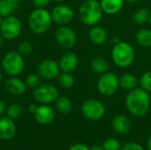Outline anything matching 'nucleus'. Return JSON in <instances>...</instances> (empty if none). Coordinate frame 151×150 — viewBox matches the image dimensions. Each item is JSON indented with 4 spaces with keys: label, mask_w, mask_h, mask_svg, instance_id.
Returning <instances> with one entry per match:
<instances>
[{
    "label": "nucleus",
    "mask_w": 151,
    "mask_h": 150,
    "mask_svg": "<svg viewBox=\"0 0 151 150\" xmlns=\"http://www.w3.org/2000/svg\"><path fill=\"white\" fill-rule=\"evenodd\" d=\"M126 105L129 112L136 117L144 116L150 106V96L149 92L142 88H136L127 95Z\"/></svg>",
    "instance_id": "f257e3e1"
},
{
    "label": "nucleus",
    "mask_w": 151,
    "mask_h": 150,
    "mask_svg": "<svg viewBox=\"0 0 151 150\" xmlns=\"http://www.w3.org/2000/svg\"><path fill=\"white\" fill-rule=\"evenodd\" d=\"M103 10L97 0H85L79 9V17L81 22L87 26H95L103 18Z\"/></svg>",
    "instance_id": "f03ea898"
},
{
    "label": "nucleus",
    "mask_w": 151,
    "mask_h": 150,
    "mask_svg": "<svg viewBox=\"0 0 151 150\" xmlns=\"http://www.w3.org/2000/svg\"><path fill=\"white\" fill-rule=\"evenodd\" d=\"M52 21L51 13L44 8H36L28 16L29 28L37 34L46 33L50 28Z\"/></svg>",
    "instance_id": "7ed1b4c3"
},
{
    "label": "nucleus",
    "mask_w": 151,
    "mask_h": 150,
    "mask_svg": "<svg viewBox=\"0 0 151 150\" xmlns=\"http://www.w3.org/2000/svg\"><path fill=\"white\" fill-rule=\"evenodd\" d=\"M135 51L133 46L127 42H119L114 44L111 50L113 63L120 68L129 67L134 61Z\"/></svg>",
    "instance_id": "20e7f679"
},
{
    "label": "nucleus",
    "mask_w": 151,
    "mask_h": 150,
    "mask_svg": "<svg viewBox=\"0 0 151 150\" xmlns=\"http://www.w3.org/2000/svg\"><path fill=\"white\" fill-rule=\"evenodd\" d=\"M2 67L4 72L11 77L19 75L25 68L23 56H21L18 51L7 52L3 57Z\"/></svg>",
    "instance_id": "39448f33"
},
{
    "label": "nucleus",
    "mask_w": 151,
    "mask_h": 150,
    "mask_svg": "<svg viewBox=\"0 0 151 150\" xmlns=\"http://www.w3.org/2000/svg\"><path fill=\"white\" fill-rule=\"evenodd\" d=\"M119 88V77L113 73L107 72L100 76L97 81V89L99 93L105 96H111L116 94Z\"/></svg>",
    "instance_id": "423d86ee"
},
{
    "label": "nucleus",
    "mask_w": 151,
    "mask_h": 150,
    "mask_svg": "<svg viewBox=\"0 0 151 150\" xmlns=\"http://www.w3.org/2000/svg\"><path fill=\"white\" fill-rule=\"evenodd\" d=\"M21 32V22L14 15H10L3 19L0 25V34L5 40L16 39Z\"/></svg>",
    "instance_id": "0eeeda50"
},
{
    "label": "nucleus",
    "mask_w": 151,
    "mask_h": 150,
    "mask_svg": "<svg viewBox=\"0 0 151 150\" xmlns=\"http://www.w3.org/2000/svg\"><path fill=\"white\" fill-rule=\"evenodd\" d=\"M81 111L86 118L92 121H97L104 116L105 107L100 101L89 99L82 104Z\"/></svg>",
    "instance_id": "6e6552de"
},
{
    "label": "nucleus",
    "mask_w": 151,
    "mask_h": 150,
    "mask_svg": "<svg viewBox=\"0 0 151 150\" xmlns=\"http://www.w3.org/2000/svg\"><path fill=\"white\" fill-rule=\"evenodd\" d=\"M55 39L59 46L64 49H72L77 42L75 32L66 25L60 26L55 33Z\"/></svg>",
    "instance_id": "1a4fd4ad"
},
{
    "label": "nucleus",
    "mask_w": 151,
    "mask_h": 150,
    "mask_svg": "<svg viewBox=\"0 0 151 150\" xmlns=\"http://www.w3.org/2000/svg\"><path fill=\"white\" fill-rule=\"evenodd\" d=\"M58 96L59 95L57 88L50 84H45L42 86L40 85L35 89L34 92L35 99L38 103H41L42 104H49L54 103L56 102Z\"/></svg>",
    "instance_id": "9d476101"
},
{
    "label": "nucleus",
    "mask_w": 151,
    "mask_h": 150,
    "mask_svg": "<svg viewBox=\"0 0 151 150\" xmlns=\"http://www.w3.org/2000/svg\"><path fill=\"white\" fill-rule=\"evenodd\" d=\"M60 71L59 64L53 59L42 60L37 66V73L41 76V78L49 80L57 79Z\"/></svg>",
    "instance_id": "9b49d317"
},
{
    "label": "nucleus",
    "mask_w": 151,
    "mask_h": 150,
    "mask_svg": "<svg viewBox=\"0 0 151 150\" xmlns=\"http://www.w3.org/2000/svg\"><path fill=\"white\" fill-rule=\"evenodd\" d=\"M50 13H51L52 20L60 26L67 25L73 20L74 17L73 9L66 4L56 5L52 9Z\"/></svg>",
    "instance_id": "f8f14e48"
},
{
    "label": "nucleus",
    "mask_w": 151,
    "mask_h": 150,
    "mask_svg": "<svg viewBox=\"0 0 151 150\" xmlns=\"http://www.w3.org/2000/svg\"><path fill=\"white\" fill-rule=\"evenodd\" d=\"M33 115L35 120L41 125H49L55 119V111L48 104L38 106Z\"/></svg>",
    "instance_id": "ddd939ff"
},
{
    "label": "nucleus",
    "mask_w": 151,
    "mask_h": 150,
    "mask_svg": "<svg viewBox=\"0 0 151 150\" xmlns=\"http://www.w3.org/2000/svg\"><path fill=\"white\" fill-rule=\"evenodd\" d=\"M16 133L13 119L8 117H0V140L10 141Z\"/></svg>",
    "instance_id": "4468645a"
},
{
    "label": "nucleus",
    "mask_w": 151,
    "mask_h": 150,
    "mask_svg": "<svg viewBox=\"0 0 151 150\" xmlns=\"http://www.w3.org/2000/svg\"><path fill=\"white\" fill-rule=\"evenodd\" d=\"M78 63H79L78 57L73 52H66V53H65L61 57V58H60V60L58 62L60 70L62 72H73L77 68Z\"/></svg>",
    "instance_id": "2eb2a0df"
},
{
    "label": "nucleus",
    "mask_w": 151,
    "mask_h": 150,
    "mask_svg": "<svg viewBox=\"0 0 151 150\" xmlns=\"http://www.w3.org/2000/svg\"><path fill=\"white\" fill-rule=\"evenodd\" d=\"M5 89L12 95H23L27 90V85L26 82L19 78L17 76L9 78L4 84Z\"/></svg>",
    "instance_id": "dca6fc26"
},
{
    "label": "nucleus",
    "mask_w": 151,
    "mask_h": 150,
    "mask_svg": "<svg viewBox=\"0 0 151 150\" xmlns=\"http://www.w3.org/2000/svg\"><path fill=\"white\" fill-rule=\"evenodd\" d=\"M88 38L96 45H103L107 42L108 34L106 30L100 26L95 25L88 30Z\"/></svg>",
    "instance_id": "f3484780"
},
{
    "label": "nucleus",
    "mask_w": 151,
    "mask_h": 150,
    "mask_svg": "<svg viewBox=\"0 0 151 150\" xmlns=\"http://www.w3.org/2000/svg\"><path fill=\"white\" fill-rule=\"evenodd\" d=\"M112 127L119 134H127L131 129V122L125 115H117L112 119Z\"/></svg>",
    "instance_id": "a211bd4d"
},
{
    "label": "nucleus",
    "mask_w": 151,
    "mask_h": 150,
    "mask_svg": "<svg viewBox=\"0 0 151 150\" xmlns=\"http://www.w3.org/2000/svg\"><path fill=\"white\" fill-rule=\"evenodd\" d=\"M125 0H100L102 10L104 13L113 15L121 11Z\"/></svg>",
    "instance_id": "6ab92c4d"
},
{
    "label": "nucleus",
    "mask_w": 151,
    "mask_h": 150,
    "mask_svg": "<svg viewBox=\"0 0 151 150\" xmlns=\"http://www.w3.org/2000/svg\"><path fill=\"white\" fill-rule=\"evenodd\" d=\"M119 87L127 91H131L136 88L138 86L137 78L131 73L122 74L120 77H119Z\"/></svg>",
    "instance_id": "aec40b11"
},
{
    "label": "nucleus",
    "mask_w": 151,
    "mask_h": 150,
    "mask_svg": "<svg viewBox=\"0 0 151 150\" xmlns=\"http://www.w3.org/2000/svg\"><path fill=\"white\" fill-rule=\"evenodd\" d=\"M90 66H91V69L93 72H95L96 73H98L100 75L107 72L109 70V67H110L108 61L103 57H96L93 58L91 60Z\"/></svg>",
    "instance_id": "412c9836"
},
{
    "label": "nucleus",
    "mask_w": 151,
    "mask_h": 150,
    "mask_svg": "<svg viewBox=\"0 0 151 150\" xmlns=\"http://www.w3.org/2000/svg\"><path fill=\"white\" fill-rule=\"evenodd\" d=\"M136 42L144 48L151 47V30L149 28H142L135 34Z\"/></svg>",
    "instance_id": "4be33fe9"
},
{
    "label": "nucleus",
    "mask_w": 151,
    "mask_h": 150,
    "mask_svg": "<svg viewBox=\"0 0 151 150\" xmlns=\"http://www.w3.org/2000/svg\"><path fill=\"white\" fill-rule=\"evenodd\" d=\"M56 107L60 113L68 114L73 110V103L67 96L62 95L58 96L56 100Z\"/></svg>",
    "instance_id": "5701e85b"
},
{
    "label": "nucleus",
    "mask_w": 151,
    "mask_h": 150,
    "mask_svg": "<svg viewBox=\"0 0 151 150\" xmlns=\"http://www.w3.org/2000/svg\"><path fill=\"white\" fill-rule=\"evenodd\" d=\"M150 11L148 8L141 7L137 9L133 14V20L136 25H143L149 21Z\"/></svg>",
    "instance_id": "b1692460"
},
{
    "label": "nucleus",
    "mask_w": 151,
    "mask_h": 150,
    "mask_svg": "<svg viewBox=\"0 0 151 150\" xmlns=\"http://www.w3.org/2000/svg\"><path fill=\"white\" fill-rule=\"evenodd\" d=\"M18 7L17 2L12 0H0V15L3 18L10 16Z\"/></svg>",
    "instance_id": "393cba45"
},
{
    "label": "nucleus",
    "mask_w": 151,
    "mask_h": 150,
    "mask_svg": "<svg viewBox=\"0 0 151 150\" xmlns=\"http://www.w3.org/2000/svg\"><path fill=\"white\" fill-rule=\"evenodd\" d=\"M58 84L60 88L67 89L71 88L74 85V77L71 74V72H64L58 76Z\"/></svg>",
    "instance_id": "a878e982"
},
{
    "label": "nucleus",
    "mask_w": 151,
    "mask_h": 150,
    "mask_svg": "<svg viewBox=\"0 0 151 150\" xmlns=\"http://www.w3.org/2000/svg\"><path fill=\"white\" fill-rule=\"evenodd\" d=\"M22 112H23V108L19 103H12L6 110L7 117L12 119L18 118L22 114Z\"/></svg>",
    "instance_id": "bb28decb"
},
{
    "label": "nucleus",
    "mask_w": 151,
    "mask_h": 150,
    "mask_svg": "<svg viewBox=\"0 0 151 150\" xmlns=\"http://www.w3.org/2000/svg\"><path fill=\"white\" fill-rule=\"evenodd\" d=\"M139 83L142 89L149 93L151 92V71H148L142 75Z\"/></svg>",
    "instance_id": "cd10ccee"
},
{
    "label": "nucleus",
    "mask_w": 151,
    "mask_h": 150,
    "mask_svg": "<svg viewBox=\"0 0 151 150\" xmlns=\"http://www.w3.org/2000/svg\"><path fill=\"white\" fill-rule=\"evenodd\" d=\"M26 85L27 88H36L40 86L41 84V76L37 73H32L29 74L27 78H26Z\"/></svg>",
    "instance_id": "c85d7f7f"
},
{
    "label": "nucleus",
    "mask_w": 151,
    "mask_h": 150,
    "mask_svg": "<svg viewBox=\"0 0 151 150\" xmlns=\"http://www.w3.org/2000/svg\"><path fill=\"white\" fill-rule=\"evenodd\" d=\"M33 50V46L31 44V42H27V41H24L22 42H20L18 46L17 51L23 57L28 56Z\"/></svg>",
    "instance_id": "c756f323"
},
{
    "label": "nucleus",
    "mask_w": 151,
    "mask_h": 150,
    "mask_svg": "<svg viewBox=\"0 0 151 150\" xmlns=\"http://www.w3.org/2000/svg\"><path fill=\"white\" fill-rule=\"evenodd\" d=\"M104 150H120V143L113 138L107 139L103 144Z\"/></svg>",
    "instance_id": "7c9ffc66"
},
{
    "label": "nucleus",
    "mask_w": 151,
    "mask_h": 150,
    "mask_svg": "<svg viewBox=\"0 0 151 150\" xmlns=\"http://www.w3.org/2000/svg\"><path fill=\"white\" fill-rule=\"evenodd\" d=\"M122 150H143V148L136 142H129L123 147Z\"/></svg>",
    "instance_id": "2f4dec72"
},
{
    "label": "nucleus",
    "mask_w": 151,
    "mask_h": 150,
    "mask_svg": "<svg viewBox=\"0 0 151 150\" xmlns=\"http://www.w3.org/2000/svg\"><path fill=\"white\" fill-rule=\"evenodd\" d=\"M33 4L37 7V8H44L46 7L51 0H32Z\"/></svg>",
    "instance_id": "473e14b6"
},
{
    "label": "nucleus",
    "mask_w": 151,
    "mask_h": 150,
    "mask_svg": "<svg viewBox=\"0 0 151 150\" xmlns=\"http://www.w3.org/2000/svg\"><path fill=\"white\" fill-rule=\"evenodd\" d=\"M68 150H90L85 144H81V143H77L74 144L73 146L70 147V149Z\"/></svg>",
    "instance_id": "72a5a7b5"
},
{
    "label": "nucleus",
    "mask_w": 151,
    "mask_h": 150,
    "mask_svg": "<svg viewBox=\"0 0 151 150\" xmlns=\"http://www.w3.org/2000/svg\"><path fill=\"white\" fill-rule=\"evenodd\" d=\"M6 103H4V101L0 100V117H2V115L6 111Z\"/></svg>",
    "instance_id": "f704fd0d"
},
{
    "label": "nucleus",
    "mask_w": 151,
    "mask_h": 150,
    "mask_svg": "<svg viewBox=\"0 0 151 150\" xmlns=\"http://www.w3.org/2000/svg\"><path fill=\"white\" fill-rule=\"evenodd\" d=\"M37 105L36 104H35V103H31L29 106H28V111H29V112L30 113H32V114H34L35 113V111H36V109H37Z\"/></svg>",
    "instance_id": "c9c22d12"
},
{
    "label": "nucleus",
    "mask_w": 151,
    "mask_h": 150,
    "mask_svg": "<svg viewBox=\"0 0 151 150\" xmlns=\"http://www.w3.org/2000/svg\"><path fill=\"white\" fill-rule=\"evenodd\" d=\"M119 42H120V40H119L118 37H113V38H112V43H113V44H117V43Z\"/></svg>",
    "instance_id": "e433bc0d"
},
{
    "label": "nucleus",
    "mask_w": 151,
    "mask_h": 150,
    "mask_svg": "<svg viewBox=\"0 0 151 150\" xmlns=\"http://www.w3.org/2000/svg\"><path fill=\"white\" fill-rule=\"evenodd\" d=\"M90 150H104V149H103V147L101 148L99 146H94L93 148L90 149Z\"/></svg>",
    "instance_id": "4c0bfd02"
},
{
    "label": "nucleus",
    "mask_w": 151,
    "mask_h": 150,
    "mask_svg": "<svg viewBox=\"0 0 151 150\" xmlns=\"http://www.w3.org/2000/svg\"><path fill=\"white\" fill-rule=\"evenodd\" d=\"M4 40H5V39H4V38L3 37V35L0 34V46H2V45L4 44Z\"/></svg>",
    "instance_id": "58836bf2"
},
{
    "label": "nucleus",
    "mask_w": 151,
    "mask_h": 150,
    "mask_svg": "<svg viewBox=\"0 0 151 150\" xmlns=\"http://www.w3.org/2000/svg\"><path fill=\"white\" fill-rule=\"evenodd\" d=\"M148 149H149V150H151V135L149 139V141H148Z\"/></svg>",
    "instance_id": "ea45409f"
},
{
    "label": "nucleus",
    "mask_w": 151,
    "mask_h": 150,
    "mask_svg": "<svg viewBox=\"0 0 151 150\" xmlns=\"http://www.w3.org/2000/svg\"><path fill=\"white\" fill-rule=\"evenodd\" d=\"M125 1H127V2H130V3H134V2H137L139 0H125Z\"/></svg>",
    "instance_id": "a19ab883"
},
{
    "label": "nucleus",
    "mask_w": 151,
    "mask_h": 150,
    "mask_svg": "<svg viewBox=\"0 0 151 150\" xmlns=\"http://www.w3.org/2000/svg\"><path fill=\"white\" fill-rule=\"evenodd\" d=\"M149 22H150V25L151 27V11H150V19H149Z\"/></svg>",
    "instance_id": "79ce46f5"
},
{
    "label": "nucleus",
    "mask_w": 151,
    "mask_h": 150,
    "mask_svg": "<svg viewBox=\"0 0 151 150\" xmlns=\"http://www.w3.org/2000/svg\"><path fill=\"white\" fill-rule=\"evenodd\" d=\"M3 19H4V18L0 15V25H1V23H2V21H3Z\"/></svg>",
    "instance_id": "37998d69"
},
{
    "label": "nucleus",
    "mask_w": 151,
    "mask_h": 150,
    "mask_svg": "<svg viewBox=\"0 0 151 150\" xmlns=\"http://www.w3.org/2000/svg\"><path fill=\"white\" fill-rule=\"evenodd\" d=\"M2 79H3V75H2V73H1V72H0V82L2 81Z\"/></svg>",
    "instance_id": "c03bdc74"
},
{
    "label": "nucleus",
    "mask_w": 151,
    "mask_h": 150,
    "mask_svg": "<svg viewBox=\"0 0 151 150\" xmlns=\"http://www.w3.org/2000/svg\"><path fill=\"white\" fill-rule=\"evenodd\" d=\"M57 2H59V3H61V2H63V1H65V0H56Z\"/></svg>",
    "instance_id": "a18cd8bd"
},
{
    "label": "nucleus",
    "mask_w": 151,
    "mask_h": 150,
    "mask_svg": "<svg viewBox=\"0 0 151 150\" xmlns=\"http://www.w3.org/2000/svg\"><path fill=\"white\" fill-rule=\"evenodd\" d=\"M12 1H14V2H17V3H18V2H19V1H20V0H12Z\"/></svg>",
    "instance_id": "49530a36"
},
{
    "label": "nucleus",
    "mask_w": 151,
    "mask_h": 150,
    "mask_svg": "<svg viewBox=\"0 0 151 150\" xmlns=\"http://www.w3.org/2000/svg\"><path fill=\"white\" fill-rule=\"evenodd\" d=\"M83 1H85V0H83Z\"/></svg>",
    "instance_id": "de8ad7c7"
}]
</instances>
